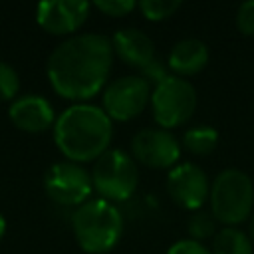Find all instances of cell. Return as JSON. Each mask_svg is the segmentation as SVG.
I'll use <instances>...</instances> for the list:
<instances>
[{"label": "cell", "instance_id": "cell-1", "mask_svg": "<svg viewBox=\"0 0 254 254\" xmlns=\"http://www.w3.org/2000/svg\"><path fill=\"white\" fill-rule=\"evenodd\" d=\"M113 56L111 38L95 32L75 34L54 48L46 73L58 95L83 103L103 89Z\"/></svg>", "mask_w": 254, "mask_h": 254}, {"label": "cell", "instance_id": "cell-2", "mask_svg": "<svg viewBox=\"0 0 254 254\" xmlns=\"http://www.w3.org/2000/svg\"><path fill=\"white\" fill-rule=\"evenodd\" d=\"M113 139V123L103 107L73 103L54 123V141L60 153L71 163L99 159Z\"/></svg>", "mask_w": 254, "mask_h": 254}, {"label": "cell", "instance_id": "cell-3", "mask_svg": "<svg viewBox=\"0 0 254 254\" xmlns=\"http://www.w3.org/2000/svg\"><path fill=\"white\" fill-rule=\"evenodd\" d=\"M71 228L81 250L87 254H105L123 234V214L113 202L91 198L73 210Z\"/></svg>", "mask_w": 254, "mask_h": 254}, {"label": "cell", "instance_id": "cell-4", "mask_svg": "<svg viewBox=\"0 0 254 254\" xmlns=\"http://www.w3.org/2000/svg\"><path fill=\"white\" fill-rule=\"evenodd\" d=\"M208 202L216 222L238 226L254 212V183L240 169H224L210 185Z\"/></svg>", "mask_w": 254, "mask_h": 254}, {"label": "cell", "instance_id": "cell-5", "mask_svg": "<svg viewBox=\"0 0 254 254\" xmlns=\"http://www.w3.org/2000/svg\"><path fill=\"white\" fill-rule=\"evenodd\" d=\"M91 183L101 198L109 202L127 200L139 187L137 161L121 149H107L93 163Z\"/></svg>", "mask_w": 254, "mask_h": 254}, {"label": "cell", "instance_id": "cell-6", "mask_svg": "<svg viewBox=\"0 0 254 254\" xmlns=\"http://www.w3.org/2000/svg\"><path fill=\"white\" fill-rule=\"evenodd\" d=\"M196 101L194 85L185 77L169 73L161 83L153 87L149 105L157 125L171 131L173 127H179L192 117Z\"/></svg>", "mask_w": 254, "mask_h": 254}, {"label": "cell", "instance_id": "cell-7", "mask_svg": "<svg viewBox=\"0 0 254 254\" xmlns=\"http://www.w3.org/2000/svg\"><path fill=\"white\" fill-rule=\"evenodd\" d=\"M44 189L54 202L62 206H79L89 200L93 190L91 173H87L79 163L60 161L46 171Z\"/></svg>", "mask_w": 254, "mask_h": 254}, {"label": "cell", "instance_id": "cell-8", "mask_svg": "<svg viewBox=\"0 0 254 254\" xmlns=\"http://www.w3.org/2000/svg\"><path fill=\"white\" fill-rule=\"evenodd\" d=\"M153 87L141 75H123L105 85L101 103L113 121H129L137 117L151 101Z\"/></svg>", "mask_w": 254, "mask_h": 254}, {"label": "cell", "instance_id": "cell-9", "mask_svg": "<svg viewBox=\"0 0 254 254\" xmlns=\"http://www.w3.org/2000/svg\"><path fill=\"white\" fill-rule=\"evenodd\" d=\"M181 143L161 127L141 129L131 139V157L151 169H173L181 159Z\"/></svg>", "mask_w": 254, "mask_h": 254}, {"label": "cell", "instance_id": "cell-10", "mask_svg": "<svg viewBox=\"0 0 254 254\" xmlns=\"http://www.w3.org/2000/svg\"><path fill=\"white\" fill-rule=\"evenodd\" d=\"M169 196L190 212L200 210L210 194V183L206 173L196 163H179L167 173Z\"/></svg>", "mask_w": 254, "mask_h": 254}, {"label": "cell", "instance_id": "cell-11", "mask_svg": "<svg viewBox=\"0 0 254 254\" xmlns=\"http://www.w3.org/2000/svg\"><path fill=\"white\" fill-rule=\"evenodd\" d=\"M89 10L91 4L83 0H46L36 6V20L46 32L64 36L81 28Z\"/></svg>", "mask_w": 254, "mask_h": 254}, {"label": "cell", "instance_id": "cell-12", "mask_svg": "<svg viewBox=\"0 0 254 254\" xmlns=\"http://www.w3.org/2000/svg\"><path fill=\"white\" fill-rule=\"evenodd\" d=\"M10 121L26 131V133H42L56 123V113L52 103L36 93H28L22 97H16L8 109Z\"/></svg>", "mask_w": 254, "mask_h": 254}, {"label": "cell", "instance_id": "cell-13", "mask_svg": "<svg viewBox=\"0 0 254 254\" xmlns=\"http://www.w3.org/2000/svg\"><path fill=\"white\" fill-rule=\"evenodd\" d=\"M111 46H113V54L121 62H125L127 65L137 67V69H143L157 58L153 40L139 28L117 30L111 38Z\"/></svg>", "mask_w": 254, "mask_h": 254}, {"label": "cell", "instance_id": "cell-14", "mask_svg": "<svg viewBox=\"0 0 254 254\" xmlns=\"http://www.w3.org/2000/svg\"><path fill=\"white\" fill-rule=\"evenodd\" d=\"M208 46L198 38H183L179 40L167 58L169 71H173L179 77L194 75L202 71L208 64Z\"/></svg>", "mask_w": 254, "mask_h": 254}, {"label": "cell", "instance_id": "cell-15", "mask_svg": "<svg viewBox=\"0 0 254 254\" xmlns=\"http://www.w3.org/2000/svg\"><path fill=\"white\" fill-rule=\"evenodd\" d=\"M212 254H254V242L238 226H222L212 236Z\"/></svg>", "mask_w": 254, "mask_h": 254}, {"label": "cell", "instance_id": "cell-16", "mask_svg": "<svg viewBox=\"0 0 254 254\" xmlns=\"http://www.w3.org/2000/svg\"><path fill=\"white\" fill-rule=\"evenodd\" d=\"M218 145V131L210 125H196L185 131L181 147L196 157L210 155Z\"/></svg>", "mask_w": 254, "mask_h": 254}, {"label": "cell", "instance_id": "cell-17", "mask_svg": "<svg viewBox=\"0 0 254 254\" xmlns=\"http://www.w3.org/2000/svg\"><path fill=\"white\" fill-rule=\"evenodd\" d=\"M187 230L192 240L202 242L204 238H210L216 234V218L212 216L210 210H204V208L194 210L187 220Z\"/></svg>", "mask_w": 254, "mask_h": 254}, {"label": "cell", "instance_id": "cell-18", "mask_svg": "<svg viewBox=\"0 0 254 254\" xmlns=\"http://www.w3.org/2000/svg\"><path fill=\"white\" fill-rule=\"evenodd\" d=\"M137 8L147 20L159 22L175 16V12L181 8V2L179 0H141L137 2Z\"/></svg>", "mask_w": 254, "mask_h": 254}, {"label": "cell", "instance_id": "cell-19", "mask_svg": "<svg viewBox=\"0 0 254 254\" xmlns=\"http://www.w3.org/2000/svg\"><path fill=\"white\" fill-rule=\"evenodd\" d=\"M20 91V77L18 71L8 65L6 62H0V101H10Z\"/></svg>", "mask_w": 254, "mask_h": 254}, {"label": "cell", "instance_id": "cell-20", "mask_svg": "<svg viewBox=\"0 0 254 254\" xmlns=\"http://www.w3.org/2000/svg\"><path fill=\"white\" fill-rule=\"evenodd\" d=\"M93 6L99 12H103L105 16L121 18V16H127L129 12H133L137 8V2L135 0H97Z\"/></svg>", "mask_w": 254, "mask_h": 254}, {"label": "cell", "instance_id": "cell-21", "mask_svg": "<svg viewBox=\"0 0 254 254\" xmlns=\"http://www.w3.org/2000/svg\"><path fill=\"white\" fill-rule=\"evenodd\" d=\"M236 26L244 36H254V0H246L238 6Z\"/></svg>", "mask_w": 254, "mask_h": 254}, {"label": "cell", "instance_id": "cell-22", "mask_svg": "<svg viewBox=\"0 0 254 254\" xmlns=\"http://www.w3.org/2000/svg\"><path fill=\"white\" fill-rule=\"evenodd\" d=\"M139 71H141L139 75H141L143 79H147L151 87H155L157 83H161V81L169 75V65H165V62H163L161 58H155L149 65H145V67L139 69Z\"/></svg>", "mask_w": 254, "mask_h": 254}, {"label": "cell", "instance_id": "cell-23", "mask_svg": "<svg viewBox=\"0 0 254 254\" xmlns=\"http://www.w3.org/2000/svg\"><path fill=\"white\" fill-rule=\"evenodd\" d=\"M167 254H212V252L202 242H196L192 238H183V240H177L175 244H171Z\"/></svg>", "mask_w": 254, "mask_h": 254}, {"label": "cell", "instance_id": "cell-24", "mask_svg": "<svg viewBox=\"0 0 254 254\" xmlns=\"http://www.w3.org/2000/svg\"><path fill=\"white\" fill-rule=\"evenodd\" d=\"M248 236H250V240L254 242V212H252V216L248 218Z\"/></svg>", "mask_w": 254, "mask_h": 254}, {"label": "cell", "instance_id": "cell-25", "mask_svg": "<svg viewBox=\"0 0 254 254\" xmlns=\"http://www.w3.org/2000/svg\"><path fill=\"white\" fill-rule=\"evenodd\" d=\"M4 232H6V220H4V216L0 214V238L4 236Z\"/></svg>", "mask_w": 254, "mask_h": 254}]
</instances>
